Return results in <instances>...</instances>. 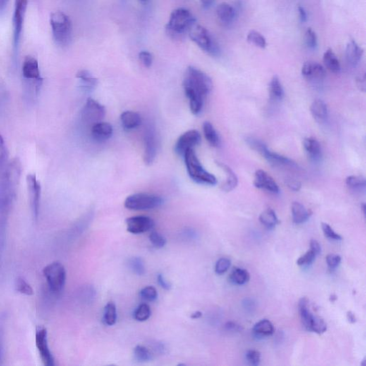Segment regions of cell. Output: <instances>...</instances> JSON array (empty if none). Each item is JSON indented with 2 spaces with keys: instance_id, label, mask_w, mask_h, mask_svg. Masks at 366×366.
Segmentation results:
<instances>
[{
  "instance_id": "6da1fadb",
  "label": "cell",
  "mask_w": 366,
  "mask_h": 366,
  "mask_svg": "<svg viewBox=\"0 0 366 366\" xmlns=\"http://www.w3.org/2000/svg\"><path fill=\"white\" fill-rule=\"evenodd\" d=\"M184 90L189 99L190 111L198 115L203 107L204 98L213 90L211 77L195 67L190 66L185 72Z\"/></svg>"
},
{
  "instance_id": "7a4b0ae2",
  "label": "cell",
  "mask_w": 366,
  "mask_h": 366,
  "mask_svg": "<svg viewBox=\"0 0 366 366\" xmlns=\"http://www.w3.org/2000/svg\"><path fill=\"white\" fill-rule=\"evenodd\" d=\"M195 23V17L188 10L176 9L171 13L166 25L167 34L172 38L182 39Z\"/></svg>"
},
{
  "instance_id": "3957f363",
  "label": "cell",
  "mask_w": 366,
  "mask_h": 366,
  "mask_svg": "<svg viewBox=\"0 0 366 366\" xmlns=\"http://www.w3.org/2000/svg\"><path fill=\"white\" fill-rule=\"evenodd\" d=\"M50 24L53 37L58 45L66 47L70 44L73 34V26L70 17L62 12L51 15Z\"/></svg>"
},
{
  "instance_id": "277c9868",
  "label": "cell",
  "mask_w": 366,
  "mask_h": 366,
  "mask_svg": "<svg viewBox=\"0 0 366 366\" xmlns=\"http://www.w3.org/2000/svg\"><path fill=\"white\" fill-rule=\"evenodd\" d=\"M183 158L186 165L187 173L194 182L202 185H215L217 184L216 177L204 169L194 149L187 150Z\"/></svg>"
},
{
  "instance_id": "5b68a950",
  "label": "cell",
  "mask_w": 366,
  "mask_h": 366,
  "mask_svg": "<svg viewBox=\"0 0 366 366\" xmlns=\"http://www.w3.org/2000/svg\"><path fill=\"white\" fill-rule=\"evenodd\" d=\"M190 38L204 53L213 57H218L221 50L219 44L207 29L195 24L188 32Z\"/></svg>"
},
{
  "instance_id": "8992f818",
  "label": "cell",
  "mask_w": 366,
  "mask_h": 366,
  "mask_svg": "<svg viewBox=\"0 0 366 366\" xmlns=\"http://www.w3.org/2000/svg\"><path fill=\"white\" fill-rule=\"evenodd\" d=\"M308 302L306 298L300 299L299 302V311L302 325L307 331L323 334L327 331V325L324 320L312 312L309 308Z\"/></svg>"
},
{
  "instance_id": "52a82bcc",
  "label": "cell",
  "mask_w": 366,
  "mask_h": 366,
  "mask_svg": "<svg viewBox=\"0 0 366 366\" xmlns=\"http://www.w3.org/2000/svg\"><path fill=\"white\" fill-rule=\"evenodd\" d=\"M246 142L252 149L258 152L268 162L274 166L297 167L296 163H294L292 160L270 150L264 142L255 137H247Z\"/></svg>"
},
{
  "instance_id": "ba28073f",
  "label": "cell",
  "mask_w": 366,
  "mask_h": 366,
  "mask_svg": "<svg viewBox=\"0 0 366 366\" xmlns=\"http://www.w3.org/2000/svg\"><path fill=\"white\" fill-rule=\"evenodd\" d=\"M43 275L45 277L49 290L54 293L61 292L66 282V271L61 263L54 262L48 265L43 269Z\"/></svg>"
},
{
  "instance_id": "9c48e42d",
  "label": "cell",
  "mask_w": 366,
  "mask_h": 366,
  "mask_svg": "<svg viewBox=\"0 0 366 366\" xmlns=\"http://www.w3.org/2000/svg\"><path fill=\"white\" fill-rule=\"evenodd\" d=\"M163 204L162 197L148 193L134 194L128 196L125 201V207L132 211L154 209Z\"/></svg>"
},
{
  "instance_id": "30bf717a",
  "label": "cell",
  "mask_w": 366,
  "mask_h": 366,
  "mask_svg": "<svg viewBox=\"0 0 366 366\" xmlns=\"http://www.w3.org/2000/svg\"><path fill=\"white\" fill-rule=\"evenodd\" d=\"M35 344L44 365L54 366V358L48 345L47 331L44 326L36 328Z\"/></svg>"
},
{
  "instance_id": "8fae6325",
  "label": "cell",
  "mask_w": 366,
  "mask_h": 366,
  "mask_svg": "<svg viewBox=\"0 0 366 366\" xmlns=\"http://www.w3.org/2000/svg\"><path fill=\"white\" fill-rule=\"evenodd\" d=\"M104 115L106 109L104 106L92 98L87 99L82 113L84 123L92 126L94 124L102 122Z\"/></svg>"
},
{
  "instance_id": "7c38bea8",
  "label": "cell",
  "mask_w": 366,
  "mask_h": 366,
  "mask_svg": "<svg viewBox=\"0 0 366 366\" xmlns=\"http://www.w3.org/2000/svg\"><path fill=\"white\" fill-rule=\"evenodd\" d=\"M28 0H15V13L13 17L14 47H18L20 37L23 29L24 20L27 10Z\"/></svg>"
},
{
  "instance_id": "4fadbf2b",
  "label": "cell",
  "mask_w": 366,
  "mask_h": 366,
  "mask_svg": "<svg viewBox=\"0 0 366 366\" xmlns=\"http://www.w3.org/2000/svg\"><path fill=\"white\" fill-rule=\"evenodd\" d=\"M201 142L200 133L195 130H188L183 134L177 140L175 145V151L178 155L184 157L187 151L193 149Z\"/></svg>"
},
{
  "instance_id": "5bb4252c",
  "label": "cell",
  "mask_w": 366,
  "mask_h": 366,
  "mask_svg": "<svg viewBox=\"0 0 366 366\" xmlns=\"http://www.w3.org/2000/svg\"><path fill=\"white\" fill-rule=\"evenodd\" d=\"M144 141H145L144 161L145 164L151 165L155 159L158 149L155 129L152 125H149L145 128Z\"/></svg>"
},
{
  "instance_id": "9a60e30c",
  "label": "cell",
  "mask_w": 366,
  "mask_h": 366,
  "mask_svg": "<svg viewBox=\"0 0 366 366\" xmlns=\"http://www.w3.org/2000/svg\"><path fill=\"white\" fill-rule=\"evenodd\" d=\"M27 183L32 213L34 218L37 219L39 213V202H40V184L37 181L35 175L32 174L27 175Z\"/></svg>"
},
{
  "instance_id": "2e32d148",
  "label": "cell",
  "mask_w": 366,
  "mask_h": 366,
  "mask_svg": "<svg viewBox=\"0 0 366 366\" xmlns=\"http://www.w3.org/2000/svg\"><path fill=\"white\" fill-rule=\"evenodd\" d=\"M127 230L132 234H141L154 228L152 218L147 216H134L126 220Z\"/></svg>"
},
{
  "instance_id": "e0dca14e",
  "label": "cell",
  "mask_w": 366,
  "mask_h": 366,
  "mask_svg": "<svg viewBox=\"0 0 366 366\" xmlns=\"http://www.w3.org/2000/svg\"><path fill=\"white\" fill-rule=\"evenodd\" d=\"M253 184L257 188L262 189L273 194L279 193L280 189L278 184L269 173L263 170L255 172Z\"/></svg>"
},
{
  "instance_id": "ac0fdd59",
  "label": "cell",
  "mask_w": 366,
  "mask_h": 366,
  "mask_svg": "<svg viewBox=\"0 0 366 366\" xmlns=\"http://www.w3.org/2000/svg\"><path fill=\"white\" fill-rule=\"evenodd\" d=\"M22 75L26 80H34L39 83L42 82V79L40 76L38 61L34 57H25L22 65Z\"/></svg>"
},
{
  "instance_id": "d6986e66",
  "label": "cell",
  "mask_w": 366,
  "mask_h": 366,
  "mask_svg": "<svg viewBox=\"0 0 366 366\" xmlns=\"http://www.w3.org/2000/svg\"><path fill=\"white\" fill-rule=\"evenodd\" d=\"M302 76L311 81H321L326 77V70L324 66L316 62H306L302 67Z\"/></svg>"
},
{
  "instance_id": "ffe728a7",
  "label": "cell",
  "mask_w": 366,
  "mask_h": 366,
  "mask_svg": "<svg viewBox=\"0 0 366 366\" xmlns=\"http://www.w3.org/2000/svg\"><path fill=\"white\" fill-rule=\"evenodd\" d=\"M113 133V126L110 123L99 122L92 125L91 135L92 138L97 142H104L111 138Z\"/></svg>"
},
{
  "instance_id": "44dd1931",
  "label": "cell",
  "mask_w": 366,
  "mask_h": 366,
  "mask_svg": "<svg viewBox=\"0 0 366 366\" xmlns=\"http://www.w3.org/2000/svg\"><path fill=\"white\" fill-rule=\"evenodd\" d=\"M216 12L220 21L227 25L234 21L238 13L237 8L226 3L218 5Z\"/></svg>"
},
{
  "instance_id": "7402d4cb",
  "label": "cell",
  "mask_w": 366,
  "mask_h": 366,
  "mask_svg": "<svg viewBox=\"0 0 366 366\" xmlns=\"http://www.w3.org/2000/svg\"><path fill=\"white\" fill-rule=\"evenodd\" d=\"M363 53V49L360 47L355 40H350L348 42L345 50L346 60L348 64L353 67L356 66L361 60Z\"/></svg>"
},
{
  "instance_id": "603a6c76",
  "label": "cell",
  "mask_w": 366,
  "mask_h": 366,
  "mask_svg": "<svg viewBox=\"0 0 366 366\" xmlns=\"http://www.w3.org/2000/svg\"><path fill=\"white\" fill-rule=\"evenodd\" d=\"M122 126L125 130H132L140 126L142 123L140 115L135 112L125 111L120 116Z\"/></svg>"
},
{
  "instance_id": "cb8c5ba5",
  "label": "cell",
  "mask_w": 366,
  "mask_h": 366,
  "mask_svg": "<svg viewBox=\"0 0 366 366\" xmlns=\"http://www.w3.org/2000/svg\"><path fill=\"white\" fill-rule=\"evenodd\" d=\"M303 146L305 152H307V155L310 159L314 161H318L321 159L322 151H321V145L316 139L313 137L305 138L304 140Z\"/></svg>"
},
{
  "instance_id": "d4e9b609",
  "label": "cell",
  "mask_w": 366,
  "mask_h": 366,
  "mask_svg": "<svg viewBox=\"0 0 366 366\" xmlns=\"http://www.w3.org/2000/svg\"><path fill=\"white\" fill-rule=\"evenodd\" d=\"M218 166L222 168L226 173V180L222 186V189L225 192H230L234 190L238 184V179L233 170L229 166L223 163L216 162Z\"/></svg>"
},
{
  "instance_id": "484cf974",
  "label": "cell",
  "mask_w": 366,
  "mask_h": 366,
  "mask_svg": "<svg viewBox=\"0 0 366 366\" xmlns=\"http://www.w3.org/2000/svg\"><path fill=\"white\" fill-rule=\"evenodd\" d=\"M293 222L296 224H302L306 222L312 215V212L305 208V206L298 202H294L291 206Z\"/></svg>"
},
{
  "instance_id": "4316f807",
  "label": "cell",
  "mask_w": 366,
  "mask_h": 366,
  "mask_svg": "<svg viewBox=\"0 0 366 366\" xmlns=\"http://www.w3.org/2000/svg\"><path fill=\"white\" fill-rule=\"evenodd\" d=\"M254 335L258 338H264L266 336H272L274 333V327L271 321L267 319H264L259 321L252 328Z\"/></svg>"
},
{
  "instance_id": "83f0119b",
  "label": "cell",
  "mask_w": 366,
  "mask_h": 366,
  "mask_svg": "<svg viewBox=\"0 0 366 366\" xmlns=\"http://www.w3.org/2000/svg\"><path fill=\"white\" fill-rule=\"evenodd\" d=\"M312 116L317 121L324 122L328 117V107L321 99H316L310 106Z\"/></svg>"
},
{
  "instance_id": "f1b7e54d",
  "label": "cell",
  "mask_w": 366,
  "mask_h": 366,
  "mask_svg": "<svg viewBox=\"0 0 366 366\" xmlns=\"http://www.w3.org/2000/svg\"><path fill=\"white\" fill-rule=\"evenodd\" d=\"M76 77L80 80L82 88L86 90H93L97 85V79L88 70H80L77 72Z\"/></svg>"
},
{
  "instance_id": "f546056e",
  "label": "cell",
  "mask_w": 366,
  "mask_h": 366,
  "mask_svg": "<svg viewBox=\"0 0 366 366\" xmlns=\"http://www.w3.org/2000/svg\"><path fill=\"white\" fill-rule=\"evenodd\" d=\"M324 63L326 68L333 73H338L341 71V64L339 60L332 49H328L324 55Z\"/></svg>"
},
{
  "instance_id": "4dcf8cb0",
  "label": "cell",
  "mask_w": 366,
  "mask_h": 366,
  "mask_svg": "<svg viewBox=\"0 0 366 366\" xmlns=\"http://www.w3.org/2000/svg\"><path fill=\"white\" fill-rule=\"evenodd\" d=\"M203 132L204 137L213 147H218L221 143L219 135L214 128L213 125L209 122H204L203 124Z\"/></svg>"
},
{
  "instance_id": "1f68e13d",
  "label": "cell",
  "mask_w": 366,
  "mask_h": 366,
  "mask_svg": "<svg viewBox=\"0 0 366 366\" xmlns=\"http://www.w3.org/2000/svg\"><path fill=\"white\" fill-rule=\"evenodd\" d=\"M259 220H260V223L269 229L274 228L277 225L280 223L276 212L271 208L266 209L261 213Z\"/></svg>"
},
{
  "instance_id": "d6a6232c",
  "label": "cell",
  "mask_w": 366,
  "mask_h": 366,
  "mask_svg": "<svg viewBox=\"0 0 366 366\" xmlns=\"http://www.w3.org/2000/svg\"><path fill=\"white\" fill-rule=\"evenodd\" d=\"M230 281L237 285H244L250 280V274L246 270L234 268L230 276Z\"/></svg>"
},
{
  "instance_id": "836d02e7",
  "label": "cell",
  "mask_w": 366,
  "mask_h": 366,
  "mask_svg": "<svg viewBox=\"0 0 366 366\" xmlns=\"http://www.w3.org/2000/svg\"><path fill=\"white\" fill-rule=\"evenodd\" d=\"M116 305L113 302H109L104 307L103 321L107 326H112L116 324L117 321Z\"/></svg>"
},
{
  "instance_id": "e575fe53",
  "label": "cell",
  "mask_w": 366,
  "mask_h": 366,
  "mask_svg": "<svg viewBox=\"0 0 366 366\" xmlns=\"http://www.w3.org/2000/svg\"><path fill=\"white\" fill-rule=\"evenodd\" d=\"M269 88L271 96L274 99H281L284 96V90H283L281 80H280L279 77L276 75L273 77L270 82Z\"/></svg>"
},
{
  "instance_id": "d590c367",
  "label": "cell",
  "mask_w": 366,
  "mask_h": 366,
  "mask_svg": "<svg viewBox=\"0 0 366 366\" xmlns=\"http://www.w3.org/2000/svg\"><path fill=\"white\" fill-rule=\"evenodd\" d=\"M134 356L135 360L140 362H148L152 360V355L150 350L143 345H137L134 348Z\"/></svg>"
},
{
  "instance_id": "8d00e7d4",
  "label": "cell",
  "mask_w": 366,
  "mask_h": 366,
  "mask_svg": "<svg viewBox=\"0 0 366 366\" xmlns=\"http://www.w3.org/2000/svg\"><path fill=\"white\" fill-rule=\"evenodd\" d=\"M247 39L250 44L261 48V49H264L267 45V42L264 35L255 30H251L249 32V33L247 34Z\"/></svg>"
},
{
  "instance_id": "74e56055",
  "label": "cell",
  "mask_w": 366,
  "mask_h": 366,
  "mask_svg": "<svg viewBox=\"0 0 366 366\" xmlns=\"http://www.w3.org/2000/svg\"><path fill=\"white\" fill-rule=\"evenodd\" d=\"M128 266L137 276H143L145 273V264L140 257H131L128 261Z\"/></svg>"
},
{
  "instance_id": "f35d334b",
  "label": "cell",
  "mask_w": 366,
  "mask_h": 366,
  "mask_svg": "<svg viewBox=\"0 0 366 366\" xmlns=\"http://www.w3.org/2000/svg\"><path fill=\"white\" fill-rule=\"evenodd\" d=\"M151 316V309L147 304H141L134 312V319L140 322L147 321Z\"/></svg>"
},
{
  "instance_id": "ab89813d",
  "label": "cell",
  "mask_w": 366,
  "mask_h": 366,
  "mask_svg": "<svg viewBox=\"0 0 366 366\" xmlns=\"http://www.w3.org/2000/svg\"><path fill=\"white\" fill-rule=\"evenodd\" d=\"M347 186L353 190H360L365 187L366 182L365 178L362 176L357 175H350L345 180Z\"/></svg>"
},
{
  "instance_id": "60d3db41",
  "label": "cell",
  "mask_w": 366,
  "mask_h": 366,
  "mask_svg": "<svg viewBox=\"0 0 366 366\" xmlns=\"http://www.w3.org/2000/svg\"><path fill=\"white\" fill-rule=\"evenodd\" d=\"M15 289L19 293L24 294V295H32L34 294V290L32 289L31 285L27 283L22 277H18L15 281Z\"/></svg>"
},
{
  "instance_id": "b9f144b4",
  "label": "cell",
  "mask_w": 366,
  "mask_h": 366,
  "mask_svg": "<svg viewBox=\"0 0 366 366\" xmlns=\"http://www.w3.org/2000/svg\"><path fill=\"white\" fill-rule=\"evenodd\" d=\"M140 296L146 301L152 302L157 300L158 293L157 290L154 287L147 286L140 290Z\"/></svg>"
},
{
  "instance_id": "7bdbcfd3",
  "label": "cell",
  "mask_w": 366,
  "mask_h": 366,
  "mask_svg": "<svg viewBox=\"0 0 366 366\" xmlns=\"http://www.w3.org/2000/svg\"><path fill=\"white\" fill-rule=\"evenodd\" d=\"M305 44L308 49H314L318 45V39L316 32L311 28H308L305 33Z\"/></svg>"
},
{
  "instance_id": "ee69618b",
  "label": "cell",
  "mask_w": 366,
  "mask_h": 366,
  "mask_svg": "<svg viewBox=\"0 0 366 366\" xmlns=\"http://www.w3.org/2000/svg\"><path fill=\"white\" fill-rule=\"evenodd\" d=\"M151 243L157 248H162L166 245L167 240L163 235L160 234L158 232L153 231L149 236Z\"/></svg>"
},
{
  "instance_id": "f6af8a7d",
  "label": "cell",
  "mask_w": 366,
  "mask_h": 366,
  "mask_svg": "<svg viewBox=\"0 0 366 366\" xmlns=\"http://www.w3.org/2000/svg\"><path fill=\"white\" fill-rule=\"evenodd\" d=\"M230 265H231V261L229 259L223 257V258L219 259L216 263L215 271L218 275L224 274L230 269Z\"/></svg>"
},
{
  "instance_id": "bcb514c9",
  "label": "cell",
  "mask_w": 366,
  "mask_h": 366,
  "mask_svg": "<svg viewBox=\"0 0 366 366\" xmlns=\"http://www.w3.org/2000/svg\"><path fill=\"white\" fill-rule=\"evenodd\" d=\"M317 255V254H316L313 250L310 249V250H309L305 254V255H302L301 257L297 260V264L300 266H309V265H310L314 260H315L316 256Z\"/></svg>"
},
{
  "instance_id": "7dc6e473",
  "label": "cell",
  "mask_w": 366,
  "mask_h": 366,
  "mask_svg": "<svg viewBox=\"0 0 366 366\" xmlns=\"http://www.w3.org/2000/svg\"><path fill=\"white\" fill-rule=\"evenodd\" d=\"M245 358L250 365L257 366L260 362V353L257 350H250L245 354Z\"/></svg>"
},
{
  "instance_id": "c3c4849f",
  "label": "cell",
  "mask_w": 366,
  "mask_h": 366,
  "mask_svg": "<svg viewBox=\"0 0 366 366\" xmlns=\"http://www.w3.org/2000/svg\"><path fill=\"white\" fill-rule=\"evenodd\" d=\"M322 229L323 231H324V235H326V237H327L328 238L331 239V240H342V238H343L341 235L336 233V232L333 230V228H331L329 225L327 224V223H322Z\"/></svg>"
},
{
  "instance_id": "681fc988",
  "label": "cell",
  "mask_w": 366,
  "mask_h": 366,
  "mask_svg": "<svg viewBox=\"0 0 366 366\" xmlns=\"http://www.w3.org/2000/svg\"><path fill=\"white\" fill-rule=\"evenodd\" d=\"M139 58H140L141 63L145 68H150L151 65H152L153 58H152V54L149 53L148 51H140V54H139Z\"/></svg>"
},
{
  "instance_id": "f907efd6",
  "label": "cell",
  "mask_w": 366,
  "mask_h": 366,
  "mask_svg": "<svg viewBox=\"0 0 366 366\" xmlns=\"http://www.w3.org/2000/svg\"><path fill=\"white\" fill-rule=\"evenodd\" d=\"M341 262V256L335 255V254H329L326 257V263L330 269H335L339 266Z\"/></svg>"
},
{
  "instance_id": "816d5d0a",
  "label": "cell",
  "mask_w": 366,
  "mask_h": 366,
  "mask_svg": "<svg viewBox=\"0 0 366 366\" xmlns=\"http://www.w3.org/2000/svg\"><path fill=\"white\" fill-rule=\"evenodd\" d=\"M286 184L288 187L290 189H291L293 191H299L300 187H301V184L298 180L293 179V178H288L286 180Z\"/></svg>"
},
{
  "instance_id": "f5cc1de1",
  "label": "cell",
  "mask_w": 366,
  "mask_h": 366,
  "mask_svg": "<svg viewBox=\"0 0 366 366\" xmlns=\"http://www.w3.org/2000/svg\"><path fill=\"white\" fill-rule=\"evenodd\" d=\"M158 284L161 285V288L166 290H171V284L169 281H167L165 277L162 274L158 275L157 277Z\"/></svg>"
},
{
  "instance_id": "db71d44e",
  "label": "cell",
  "mask_w": 366,
  "mask_h": 366,
  "mask_svg": "<svg viewBox=\"0 0 366 366\" xmlns=\"http://www.w3.org/2000/svg\"><path fill=\"white\" fill-rule=\"evenodd\" d=\"M225 328H226L227 331H235V332L236 331H238L239 332V331H241L243 330L241 326H239L236 323L232 322V321L227 323L226 326H225Z\"/></svg>"
},
{
  "instance_id": "11a10c76",
  "label": "cell",
  "mask_w": 366,
  "mask_h": 366,
  "mask_svg": "<svg viewBox=\"0 0 366 366\" xmlns=\"http://www.w3.org/2000/svg\"><path fill=\"white\" fill-rule=\"evenodd\" d=\"M5 156H6V149H5V142L3 137L0 135V165L4 162Z\"/></svg>"
},
{
  "instance_id": "9f6ffc18",
  "label": "cell",
  "mask_w": 366,
  "mask_h": 366,
  "mask_svg": "<svg viewBox=\"0 0 366 366\" xmlns=\"http://www.w3.org/2000/svg\"><path fill=\"white\" fill-rule=\"evenodd\" d=\"M310 245V249L313 250V251L315 252L317 254V255H319V254L321 253V245H320L319 242L317 241V240H311Z\"/></svg>"
},
{
  "instance_id": "6f0895ef",
  "label": "cell",
  "mask_w": 366,
  "mask_h": 366,
  "mask_svg": "<svg viewBox=\"0 0 366 366\" xmlns=\"http://www.w3.org/2000/svg\"><path fill=\"white\" fill-rule=\"evenodd\" d=\"M298 10L299 13V18H300V22H302V23H304V22H306L307 20L306 11H305L304 8L300 6V5H299L298 6Z\"/></svg>"
},
{
  "instance_id": "680465c9",
  "label": "cell",
  "mask_w": 366,
  "mask_h": 366,
  "mask_svg": "<svg viewBox=\"0 0 366 366\" xmlns=\"http://www.w3.org/2000/svg\"><path fill=\"white\" fill-rule=\"evenodd\" d=\"M358 85L360 90L365 91V75H364L362 77H360L358 79Z\"/></svg>"
},
{
  "instance_id": "91938a15",
  "label": "cell",
  "mask_w": 366,
  "mask_h": 366,
  "mask_svg": "<svg viewBox=\"0 0 366 366\" xmlns=\"http://www.w3.org/2000/svg\"><path fill=\"white\" fill-rule=\"evenodd\" d=\"M8 3L9 0H0V16H2L5 13Z\"/></svg>"
},
{
  "instance_id": "94428289",
  "label": "cell",
  "mask_w": 366,
  "mask_h": 366,
  "mask_svg": "<svg viewBox=\"0 0 366 366\" xmlns=\"http://www.w3.org/2000/svg\"><path fill=\"white\" fill-rule=\"evenodd\" d=\"M200 1L204 9L211 8L215 3V0H200Z\"/></svg>"
},
{
  "instance_id": "6125c7cd",
  "label": "cell",
  "mask_w": 366,
  "mask_h": 366,
  "mask_svg": "<svg viewBox=\"0 0 366 366\" xmlns=\"http://www.w3.org/2000/svg\"><path fill=\"white\" fill-rule=\"evenodd\" d=\"M347 319H348V321H349L350 324H355L356 322V318L351 311L347 312Z\"/></svg>"
},
{
  "instance_id": "be15d7a7",
  "label": "cell",
  "mask_w": 366,
  "mask_h": 366,
  "mask_svg": "<svg viewBox=\"0 0 366 366\" xmlns=\"http://www.w3.org/2000/svg\"><path fill=\"white\" fill-rule=\"evenodd\" d=\"M202 313L200 312V311H196V312L191 314L190 318L192 319H200V317H202Z\"/></svg>"
},
{
  "instance_id": "e7e4bbea",
  "label": "cell",
  "mask_w": 366,
  "mask_h": 366,
  "mask_svg": "<svg viewBox=\"0 0 366 366\" xmlns=\"http://www.w3.org/2000/svg\"><path fill=\"white\" fill-rule=\"evenodd\" d=\"M337 300V296L336 295H332L331 296V298H330V300H331V302H334L336 301Z\"/></svg>"
},
{
  "instance_id": "03108f58",
  "label": "cell",
  "mask_w": 366,
  "mask_h": 366,
  "mask_svg": "<svg viewBox=\"0 0 366 366\" xmlns=\"http://www.w3.org/2000/svg\"><path fill=\"white\" fill-rule=\"evenodd\" d=\"M141 3H142V4H147V3L149 1V0H140Z\"/></svg>"
},
{
  "instance_id": "003e7915",
  "label": "cell",
  "mask_w": 366,
  "mask_h": 366,
  "mask_svg": "<svg viewBox=\"0 0 366 366\" xmlns=\"http://www.w3.org/2000/svg\"><path fill=\"white\" fill-rule=\"evenodd\" d=\"M362 211H363L364 214L365 215V204H362Z\"/></svg>"
}]
</instances>
